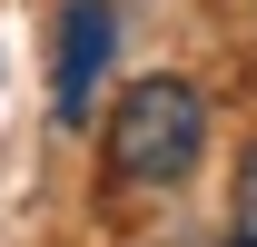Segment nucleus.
Wrapping results in <instances>:
<instances>
[{"mask_svg":"<svg viewBox=\"0 0 257 247\" xmlns=\"http://www.w3.org/2000/svg\"><path fill=\"white\" fill-rule=\"evenodd\" d=\"M198 149H208V99L188 89V79H128L119 109H109V168H119L128 188H178L198 168Z\"/></svg>","mask_w":257,"mask_h":247,"instance_id":"f257e3e1","label":"nucleus"},{"mask_svg":"<svg viewBox=\"0 0 257 247\" xmlns=\"http://www.w3.org/2000/svg\"><path fill=\"white\" fill-rule=\"evenodd\" d=\"M109 50H119V0H69L60 40H50V119L89 129V89L109 79Z\"/></svg>","mask_w":257,"mask_h":247,"instance_id":"f03ea898","label":"nucleus"},{"mask_svg":"<svg viewBox=\"0 0 257 247\" xmlns=\"http://www.w3.org/2000/svg\"><path fill=\"white\" fill-rule=\"evenodd\" d=\"M237 247H257V149H247V168H237Z\"/></svg>","mask_w":257,"mask_h":247,"instance_id":"7ed1b4c3","label":"nucleus"}]
</instances>
